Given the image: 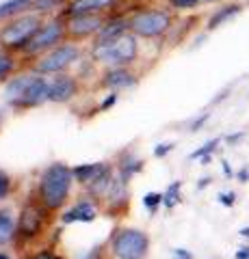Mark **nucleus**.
<instances>
[{
    "label": "nucleus",
    "mask_w": 249,
    "mask_h": 259,
    "mask_svg": "<svg viewBox=\"0 0 249 259\" xmlns=\"http://www.w3.org/2000/svg\"><path fill=\"white\" fill-rule=\"evenodd\" d=\"M74 173L65 162H50L37 177L35 199L42 203L48 212H61L67 205L72 188H74Z\"/></svg>",
    "instance_id": "1"
},
{
    "label": "nucleus",
    "mask_w": 249,
    "mask_h": 259,
    "mask_svg": "<svg viewBox=\"0 0 249 259\" xmlns=\"http://www.w3.org/2000/svg\"><path fill=\"white\" fill-rule=\"evenodd\" d=\"M48 95H50V78L35 71L15 74L5 82V102L18 112L44 106L48 104Z\"/></svg>",
    "instance_id": "2"
},
{
    "label": "nucleus",
    "mask_w": 249,
    "mask_h": 259,
    "mask_svg": "<svg viewBox=\"0 0 249 259\" xmlns=\"http://www.w3.org/2000/svg\"><path fill=\"white\" fill-rule=\"evenodd\" d=\"M126 18H128V30L134 37L148 39V41L163 39L175 26V13L169 7H141V9L128 13Z\"/></svg>",
    "instance_id": "3"
},
{
    "label": "nucleus",
    "mask_w": 249,
    "mask_h": 259,
    "mask_svg": "<svg viewBox=\"0 0 249 259\" xmlns=\"http://www.w3.org/2000/svg\"><path fill=\"white\" fill-rule=\"evenodd\" d=\"M136 59H139V37H134L132 32L91 46V61L104 67H130Z\"/></svg>",
    "instance_id": "4"
},
{
    "label": "nucleus",
    "mask_w": 249,
    "mask_h": 259,
    "mask_svg": "<svg viewBox=\"0 0 249 259\" xmlns=\"http://www.w3.org/2000/svg\"><path fill=\"white\" fill-rule=\"evenodd\" d=\"M44 20L46 18L39 13H26V15H20V18L5 22L0 26V50L22 54L24 48L33 39V35L39 30V26L44 24Z\"/></svg>",
    "instance_id": "5"
},
{
    "label": "nucleus",
    "mask_w": 249,
    "mask_h": 259,
    "mask_svg": "<svg viewBox=\"0 0 249 259\" xmlns=\"http://www.w3.org/2000/svg\"><path fill=\"white\" fill-rule=\"evenodd\" d=\"M150 236L134 227H117L109 238V250L115 259H148Z\"/></svg>",
    "instance_id": "6"
},
{
    "label": "nucleus",
    "mask_w": 249,
    "mask_h": 259,
    "mask_svg": "<svg viewBox=\"0 0 249 259\" xmlns=\"http://www.w3.org/2000/svg\"><path fill=\"white\" fill-rule=\"evenodd\" d=\"M83 59V50L76 41H63L50 52L42 54L35 63L30 65V71L42 76H57V74H67L74 65Z\"/></svg>",
    "instance_id": "7"
},
{
    "label": "nucleus",
    "mask_w": 249,
    "mask_h": 259,
    "mask_svg": "<svg viewBox=\"0 0 249 259\" xmlns=\"http://www.w3.org/2000/svg\"><path fill=\"white\" fill-rule=\"evenodd\" d=\"M67 41V32H65V18L59 15H50L46 18L44 24L39 26V30L33 35V39L28 41V46L24 48V56H30V59H39L42 54L50 52L52 48H57L59 44Z\"/></svg>",
    "instance_id": "8"
},
{
    "label": "nucleus",
    "mask_w": 249,
    "mask_h": 259,
    "mask_svg": "<svg viewBox=\"0 0 249 259\" xmlns=\"http://www.w3.org/2000/svg\"><path fill=\"white\" fill-rule=\"evenodd\" d=\"M48 209L39 203V201H26L18 212V236H15V244H28V242L37 240L44 233L48 225Z\"/></svg>",
    "instance_id": "9"
},
{
    "label": "nucleus",
    "mask_w": 249,
    "mask_h": 259,
    "mask_svg": "<svg viewBox=\"0 0 249 259\" xmlns=\"http://www.w3.org/2000/svg\"><path fill=\"white\" fill-rule=\"evenodd\" d=\"M111 15H72L65 18V32L67 41H89L100 35L104 24L109 22Z\"/></svg>",
    "instance_id": "10"
},
{
    "label": "nucleus",
    "mask_w": 249,
    "mask_h": 259,
    "mask_svg": "<svg viewBox=\"0 0 249 259\" xmlns=\"http://www.w3.org/2000/svg\"><path fill=\"white\" fill-rule=\"evenodd\" d=\"M128 203H130V188H128V182L122 180L115 171V177L111 186L106 188V192L102 194V199L98 201V205L104 214L109 216H119L128 209Z\"/></svg>",
    "instance_id": "11"
},
{
    "label": "nucleus",
    "mask_w": 249,
    "mask_h": 259,
    "mask_svg": "<svg viewBox=\"0 0 249 259\" xmlns=\"http://www.w3.org/2000/svg\"><path fill=\"white\" fill-rule=\"evenodd\" d=\"M119 3L122 0H67L61 15L63 18H72V15H113Z\"/></svg>",
    "instance_id": "12"
},
{
    "label": "nucleus",
    "mask_w": 249,
    "mask_h": 259,
    "mask_svg": "<svg viewBox=\"0 0 249 259\" xmlns=\"http://www.w3.org/2000/svg\"><path fill=\"white\" fill-rule=\"evenodd\" d=\"M50 78V95H48V104H69L80 91V82L74 74H57L48 76Z\"/></svg>",
    "instance_id": "13"
},
{
    "label": "nucleus",
    "mask_w": 249,
    "mask_h": 259,
    "mask_svg": "<svg viewBox=\"0 0 249 259\" xmlns=\"http://www.w3.org/2000/svg\"><path fill=\"white\" fill-rule=\"evenodd\" d=\"M136 82H139V76H136L130 67H106L104 74H102V80L98 82V87L122 93V91H126V89L136 87Z\"/></svg>",
    "instance_id": "14"
},
{
    "label": "nucleus",
    "mask_w": 249,
    "mask_h": 259,
    "mask_svg": "<svg viewBox=\"0 0 249 259\" xmlns=\"http://www.w3.org/2000/svg\"><path fill=\"white\" fill-rule=\"evenodd\" d=\"M98 212H102L100 205L91 197H80L74 205H69L61 216L63 225H74V223H93L98 218Z\"/></svg>",
    "instance_id": "15"
},
{
    "label": "nucleus",
    "mask_w": 249,
    "mask_h": 259,
    "mask_svg": "<svg viewBox=\"0 0 249 259\" xmlns=\"http://www.w3.org/2000/svg\"><path fill=\"white\" fill-rule=\"evenodd\" d=\"M143 168H146V160L139 158L134 153V149H124V151H119V156L115 160V171L117 175L122 177V180H126L128 184H130V180L134 175H139Z\"/></svg>",
    "instance_id": "16"
},
{
    "label": "nucleus",
    "mask_w": 249,
    "mask_h": 259,
    "mask_svg": "<svg viewBox=\"0 0 249 259\" xmlns=\"http://www.w3.org/2000/svg\"><path fill=\"white\" fill-rule=\"evenodd\" d=\"M243 9H245V5L238 3V0H228V3L219 5L217 9H212L210 15H208V20H206V30H208V32L217 30L219 26H223V24H228L230 20H234L236 15L243 13Z\"/></svg>",
    "instance_id": "17"
},
{
    "label": "nucleus",
    "mask_w": 249,
    "mask_h": 259,
    "mask_svg": "<svg viewBox=\"0 0 249 259\" xmlns=\"http://www.w3.org/2000/svg\"><path fill=\"white\" fill-rule=\"evenodd\" d=\"M15 236H18V214L13 207L3 205L0 207V248L15 244Z\"/></svg>",
    "instance_id": "18"
},
{
    "label": "nucleus",
    "mask_w": 249,
    "mask_h": 259,
    "mask_svg": "<svg viewBox=\"0 0 249 259\" xmlns=\"http://www.w3.org/2000/svg\"><path fill=\"white\" fill-rule=\"evenodd\" d=\"M35 0H5L0 3V22H9L20 15L33 13Z\"/></svg>",
    "instance_id": "19"
},
{
    "label": "nucleus",
    "mask_w": 249,
    "mask_h": 259,
    "mask_svg": "<svg viewBox=\"0 0 249 259\" xmlns=\"http://www.w3.org/2000/svg\"><path fill=\"white\" fill-rule=\"evenodd\" d=\"M128 30V18H124V15H111L109 22L104 24V28L100 30V35L93 39V44H100V41H109V39H115V37H122L126 35Z\"/></svg>",
    "instance_id": "20"
},
{
    "label": "nucleus",
    "mask_w": 249,
    "mask_h": 259,
    "mask_svg": "<svg viewBox=\"0 0 249 259\" xmlns=\"http://www.w3.org/2000/svg\"><path fill=\"white\" fill-rule=\"evenodd\" d=\"M106 166V162H87V164H78V166H72V173H74V180L76 184H80L85 188L87 184H91L95 177L102 173V168Z\"/></svg>",
    "instance_id": "21"
},
{
    "label": "nucleus",
    "mask_w": 249,
    "mask_h": 259,
    "mask_svg": "<svg viewBox=\"0 0 249 259\" xmlns=\"http://www.w3.org/2000/svg\"><path fill=\"white\" fill-rule=\"evenodd\" d=\"M20 63H18V56L13 52H7V50H0V82H7L15 76Z\"/></svg>",
    "instance_id": "22"
},
{
    "label": "nucleus",
    "mask_w": 249,
    "mask_h": 259,
    "mask_svg": "<svg viewBox=\"0 0 249 259\" xmlns=\"http://www.w3.org/2000/svg\"><path fill=\"white\" fill-rule=\"evenodd\" d=\"M221 3V0H167V7L173 13H187V11H195L204 5H215Z\"/></svg>",
    "instance_id": "23"
},
{
    "label": "nucleus",
    "mask_w": 249,
    "mask_h": 259,
    "mask_svg": "<svg viewBox=\"0 0 249 259\" xmlns=\"http://www.w3.org/2000/svg\"><path fill=\"white\" fill-rule=\"evenodd\" d=\"M67 0H35V7H33V13H39L44 18H50L52 13H61L65 9Z\"/></svg>",
    "instance_id": "24"
},
{
    "label": "nucleus",
    "mask_w": 249,
    "mask_h": 259,
    "mask_svg": "<svg viewBox=\"0 0 249 259\" xmlns=\"http://www.w3.org/2000/svg\"><path fill=\"white\" fill-rule=\"evenodd\" d=\"M180 203H182V182L175 180V182H171L169 186H167V190L163 192V205L167 209H173Z\"/></svg>",
    "instance_id": "25"
},
{
    "label": "nucleus",
    "mask_w": 249,
    "mask_h": 259,
    "mask_svg": "<svg viewBox=\"0 0 249 259\" xmlns=\"http://www.w3.org/2000/svg\"><path fill=\"white\" fill-rule=\"evenodd\" d=\"M221 141H223V136H212V139H208L199 149H195V151L189 153V160H202V158H206V156H212V153L219 149Z\"/></svg>",
    "instance_id": "26"
},
{
    "label": "nucleus",
    "mask_w": 249,
    "mask_h": 259,
    "mask_svg": "<svg viewBox=\"0 0 249 259\" xmlns=\"http://www.w3.org/2000/svg\"><path fill=\"white\" fill-rule=\"evenodd\" d=\"M160 205H163V192H148L146 197H143V207H146L152 216L158 212Z\"/></svg>",
    "instance_id": "27"
},
{
    "label": "nucleus",
    "mask_w": 249,
    "mask_h": 259,
    "mask_svg": "<svg viewBox=\"0 0 249 259\" xmlns=\"http://www.w3.org/2000/svg\"><path fill=\"white\" fill-rule=\"evenodd\" d=\"M13 190V180L11 175L5 171V168H0V203H3L5 199H9V194Z\"/></svg>",
    "instance_id": "28"
},
{
    "label": "nucleus",
    "mask_w": 249,
    "mask_h": 259,
    "mask_svg": "<svg viewBox=\"0 0 249 259\" xmlns=\"http://www.w3.org/2000/svg\"><path fill=\"white\" fill-rule=\"evenodd\" d=\"M210 117H212V112L210 110H204V112H199L197 117H193L191 121H189V132H199V130H202L208 121H210Z\"/></svg>",
    "instance_id": "29"
},
{
    "label": "nucleus",
    "mask_w": 249,
    "mask_h": 259,
    "mask_svg": "<svg viewBox=\"0 0 249 259\" xmlns=\"http://www.w3.org/2000/svg\"><path fill=\"white\" fill-rule=\"evenodd\" d=\"M119 102V93L117 91H109V95L104 97V100L100 102V106H98V112H106L115 106V104Z\"/></svg>",
    "instance_id": "30"
},
{
    "label": "nucleus",
    "mask_w": 249,
    "mask_h": 259,
    "mask_svg": "<svg viewBox=\"0 0 249 259\" xmlns=\"http://www.w3.org/2000/svg\"><path fill=\"white\" fill-rule=\"evenodd\" d=\"M217 199H219V203H221L223 207H228V209L236 205V192H234V190L219 192V194H217Z\"/></svg>",
    "instance_id": "31"
},
{
    "label": "nucleus",
    "mask_w": 249,
    "mask_h": 259,
    "mask_svg": "<svg viewBox=\"0 0 249 259\" xmlns=\"http://www.w3.org/2000/svg\"><path fill=\"white\" fill-rule=\"evenodd\" d=\"M173 149H175V143H160V145H156V147H154V158L163 160V158L169 156Z\"/></svg>",
    "instance_id": "32"
},
{
    "label": "nucleus",
    "mask_w": 249,
    "mask_h": 259,
    "mask_svg": "<svg viewBox=\"0 0 249 259\" xmlns=\"http://www.w3.org/2000/svg\"><path fill=\"white\" fill-rule=\"evenodd\" d=\"M230 93H232V87H226L223 91H219V93H217V95L212 97V100H210V106H219L221 102H226V100H228Z\"/></svg>",
    "instance_id": "33"
},
{
    "label": "nucleus",
    "mask_w": 249,
    "mask_h": 259,
    "mask_svg": "<svg viewBox=\"0 0 249 259\" xmlns=\"http://www.w3.org/2000/svg\"><path fill=\"white\" fill-rule=\"evenodd\" d=\"M245 136H247L245 130H238V132H234V134H226V136H223V141H226L228 145H236L238 141H243Z\"/></svg>",
    "instance_id": "34"
},
{
    "label": "nucleus",
    "mask_w": 249,
    "mask_h": 259,
    "mask_svg": "<svg viewBox=\"0 0 249 259\" xmlns=\"http://www.w3.org/2000/svg\"><path fill=\"white\" fill-rule=\"evenodd\" d=\"M171 259H195V257H193V253L187 250V248H173L171 250Z\"/></svg>",
    "instance_id": "35"
},
{
    "label": "nucleus",
    "mask_w": 249,
    "mask_h": 259,
    "mask_svg": "<svg viewBox=\"0 0 249 259\" xmlns=\"http://www.w3.org/2000/svg\"><path fill=\"white\" fill-rule=\"evenodd\" d=\"M236 180H238V184H247L249 182V166L247 164L240 166L238 171H236Z\"/></svg>",
    "instance_id": "36"
},
{
    "label": "nucleus",
    "mask_w": 249,
    "mask_h": 259,
    "mask_svg": "<svg viewBox=\"0 0 249 259\" xmlns=\"http://www.w3.org/2000/svg\"><path fill=\"white\" fill-rule=\"evenodd\" d=\"M234 259H249V244L238 246L236 253H234Z\"/></svg>",
    "instance_id": "37"
},
{
    "label": "nucleus",
    "mask_w": 249,
    "mask_h": 259,
    "mask_svg": "<svg viewBox=\"0 0 249 259\" xmlns=\"http://www.w3.org/2000/svg\"><path fill=\"white\" fill-rule=\"evenodd\" d=\"M221 168H223V175H226L228 180H232V177H236V173L232 171V166H230V162H228V160H223V162H221Z\"/></svg>",
    "instance_id": "38"
},
{
    "label": "nucleus",
    "mask_w": 249,
    "mask_h": 259,
    "mask_svg": "<svg viewBox=\"0 0 249 259\" xmlns=\"http://www.w3.org/2000/svg\"><path fill=\"white\" fill-rule=\"evenodd\" d=\"M30 259H59L57 255L52 253V250H42V253H37V255H33Z\"/></svg>",
    "instance_id": "39"
},
{
    "label": "nucleus",
    "mask_w": 249,
    "mask_h": 259,
    "mask_svg": "<svg viewBox=\"0 0 249 259\" xmlns=\"http://www.w3.org/2000/svg\"><path fill=\"white\" fill-rule=\"evenodd\" d=\"M212 184V177L208 175V177H202V180L197 182V190H204V188H208V186Z\"/></svg>",
    "instance_id": "40"
},
{
    "label": "nucleus",
    "mask_w": 249,
    "mask_h": 259,
    "mask_svg": "<svg viewBox=\"0 0 249 259\" xmlns=\"http://www.w3.org/2000/svg\"><path fill=\"white\" fill-rule=\"evenodd\" d=\"M238 236L243 238V240H249V227H240V229H238Z\"/></svg>",
    "instance_id": "41"
},
{
    "label": "nucleus",
    "mask_w": 249,
    "mask_h": 259,
    "mask_svg": "<svg viewBox=\"0 0 249 259\" xmlns=\"http://www.w3.org/2000/svg\"><path fill=\"white\" fill-rule=\"evenodd\" d=\"M199 162H202V164L206 166V164H210V162H212V156H206V158H202V160H199Z\"/></svg>",
    "instance_id": "42"
},
{
    "label": "nucleus",
    "mask_w": 249,
    "mask_h": 259,
    "mask_svg": "<svg viewBox=\"0 0 249 259\" xmlns=\"http://www.w3.org/2000/svg\"><path fill=\"white\" fill-rule=\"evenodd\" d=\"M0 259H13L9 253H5V250H0Z\"/></svg>",
    "instance_id": "43"
},
{
    "label": "nucleus",
    "mask_w": 249,
    "mask_h": 259,
    "mask_svg": "<svg viewBox=\"0 0 249 259\" xmlns=\"http://www.w3.org/2000/svg\"><path fill=\"white\" fill-rule=\"evenodd\" d=\"M0 130H3V110H0Z\"/></svg>",
    "instance_id": "44"
}]
</instances>
